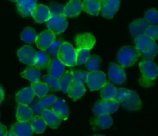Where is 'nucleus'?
<instances>
[{"mask_svg":"<svg viewBox=\"0 0 158 136\" xmlns=\"http://www.w3.org/2000/svg\"><path fill=\"white\" fill-rule=\"evenodd\" d=\"M135 48L142 58L148 61H152L158 53V45L155 40L141 34L134 37Z\"/></svg>","mask_w":158,"mask_h":136,"instance_id":"1","label":"nucleus"},{"mask_svg":"<svg viewBox=\"0 0 158 136\" xmlns=\"http://www.w3.org/2000/svg\"><path fill=\"white\" fill-rule=\"evenodd\" d=\"M142 76L139 80V83L143 87H152L155 83L158 76V66L153 61L143 60L139 63Z\"/></svg>","mask_w":158,"mask_h":136,"instance_id":"2","label":"nucleus"},{"mask_svg":"<svg viewBox=\"0 0 158 136\" xmlns=\"http://www.w3.org/2000/svg\"><path fill=\"white\" fill-rule=\"evenodd\" d=\"M140 54L136 48L131 46H123L117 53V58L119 63L123 67L133 66L140 58Z\"/></svg>","mask_w":158,"mask_h":136,"instance_id":"3","label":"nucleus"},{"mask_svg":"<svg viewBox=\"0 0 158 136\" xmlns=\"http://www.w3.org/2000/svg\"><path fill=\"white\" fill-rule=\"evenodd\" d=\"M57 58L67 66H74L77 65V53L76 49H74L73 45L67 42H63L59 49L57 53Z\"/></svg>","mask_w":158,"mask_h":136,"instance_id":"4","label":"nucleus"},{"mask_svg":"<svg viewBox=\"0 0 158 136\" xmlns=\"http://www.w3.org/2000/svg\"><path fill=\"white\" fill-rule=\"evenodd\" d=\"M119 107L120 104L114 99L111 100L101 99L95 104L93 108V111L96 116L106 115L117 111Z\"/></svg>","mask_w":158,"mask_h":136,"instance_id":"5","label":"nucleus"},{"mask_svg":"<svg viewBox=\"0 0 158 136\" xmlns=\"http://www.w3.org/2000/svg\"><path fill=\"white\" fill-rule=\"evenodd\" d=\"M86 83L90 91L100 90L106 83V74L100 70L89 72Z\"/></svg>","mask_w":158,"mask_h":136,"instance_id":"6","label":"nucleus"},{"mask_svg":"<svg viewBox=\"0 0 158 136\" xmlns=\"http://www.w3.org/2000/svg\"><path fill=\"white\" fill-rule=\"evenodd\" d=\"M46 23V26L55 34H60L66 30L68 23L64 15H52Z\"/></svg>","mask_w":158,"mask_h":136,"instance_id":"7","label":"nucleus"},{"mask_svg":"<svg viewBox=\"0 0 158 136\" xmlns=\"http://www.w3.org/2000/svg\"><path fill=\"white\" fill-rule=\"evenodd\" d=\"M108 75H109L110 80L116 84H122L126 81L125 67L115 63H110Z\"/></svg>","mask_w":158,"mask_h":136,"instance_id":"8","label":"nucleus"},{"mask_svg":"<svg viewBox=\"0 0 158 136\" xmlns=\"http://www.w3.org/2000/svg\"><path fill=\"white\" fill-rule=\"evenodd\" d=\"M100 12L106 19H112L120 8L121 0H100Z\"/></svg>","mask_w":158,"mask_h":136,"instance_id":"9","label":"nucleus"},{"mask_svg":"<svg viewBox=\"0 0 158 136\" xmlns=\"http://www.w3.org/2000/svg\"><path fill=\"white\" fill-rule=\"evenodd\" d=\"M120 104L128 111H138L142 108V101L138 94L135 91L132 90H130L129 94L125 97L123 102Z\"/></svg>","mask_w":158,"mask_h":136,"instance_id":"10","label":"nucleus"},{"mask_svg":"<svg viewBox=\"0 0 158 136\" xmlns=\"http://www.w3.org/2000/svg\"><path fill=\"white\" fill-rule=\"evenodd\" d=\"M56 34L49 29L40 32L36 37L35 44L37 47L43 51L47 50L49 46L52 44V42L56 40Z\"/></svg>","mask_w":158,"mask_h":136,"instance_id":"11","label":"nucleus"},{"mask_svg":"<svg viewBox=\"0 0 158 136\" xmlns=\"http://www.w3.org/2000/svg\"><path fill=\"white\" fill-rule=\"evenodd\" d=\"M76 46L78 49H86L90 50L96 43V39L89 32L77 35L75 37Z\"/></svg>","mask_w":158,"mask_h":136,"instance_id":"12","label":"nucleus"},{"mask_svg":"<svg viewBox=\"0 0 158 136\" xmlns=\"http://www.w3.org/2000/svg\"><path fill=\"white\" fill-rule=\"evenodd\" d=\"M35 53H36V51L32 46H27V45L23 46L17 51V56L20 61L29 66L34 65Z\"/></svg>","mask_w":158,"mask_h":136,"instance_id":"13","label":"nucleus"},{"mask_svg":"<svg viewBox=\"0 0 158 136\" xmlns=\"http://www.w3.org/2000/svg\"><path fill=\"white\" fill-rule=\"evenodd\" d=\"M37 5V0H18L16 8L19 13L23 17L32 16L33 9Z\"/></svg>","mask_w":158,"mask_h":136,"instance_id":"14","label":"nucleus"},{"mask_svg":"<svg viewBox=\"0 0 158 136\" xmlns=\"http://www.w3.org/2000/svg\"><path fill=\"white\" fill-rule=\"evenodd\" d=\"M66 93L69 98L72 99L73 101H76L84 95V94L86 93V88L81 82L73 80L68 87Z\"/></svg>","mask_w":158,"mask_h":136,"instance_id":"15","label":"nucleus"},{"mask_svg":"<svg viewBox=\"0 0 158 136\" xmlns=\"http://www.w3.org/2000/svg\"><path fill=\"white\" fill-rule=\"evenodd\" d=\"M32 18L36 23H43L47 21L52 15H51L49 9L44 5H36L35 9H33L32 13Z\"/></svg>","mask_w":158,"mask_h":136,"instance_id":"16","label":"nucleus"},{"mask_svg":"<svg viewBox=\"0 0 158 136\" xmlns=\"http://www.w3.org/2000/svg\"><path fill=\"white\" fill-rule=\"evenodd\" d=\"M83 10V2L81 0H69L64 6L63 15L66 17H76Z\"/></svg>","mask_w":158,"mask_h":136,"instance_id":"17","label":"nucleus"},{"mask_svg":"<svg viewBox=\"0 0 158 136\" xmlns=\"http://www.w3.org/2000/svg\"><path fill=\"white\" fill-rule=\"evenodd\" d=\"M90 124L94 131L99 129H106L112 126L113 118L110 114L96 116L90 121Z\"/></svg>","mask_w":158,"mask_h":136,"instance_id":"18","label":"nucleus"},{"mask_svg":"<svg viewBox=\"0 0 158 136\" xmlns=\"http://www.w3.org/2000/svg\"><path fill=\"white\" fill-rule=\"evenodd\" d=\"M51 110L62 120H66L69 117V108L65 101L62 98H57L55 103L51 106Z\"/></svg>","mask_w":158,"mask_h":136,"instance_id":"19","label":"nucleus"},{"mask_svg":"<svg viewBox=\"0 0 158 136\" xmlns=\"http://www.w3.org/2000/svg\"><path fill=\"white\" fill-rule=\"evenodd\" d=\"M11 130L17 136H32L33 130L29 121H18L14 124Z\"/></svg>","mask_w":158,"mask_h":136,"instance_id":"20","label":"nucleus"},{"mask_svg":"<svg viewBox=\"0 0 158 136\" xmlns=\"http://www.w3.org/2000/svg\"><path fill=\"white\" fill-rule=\"evenodd\" d=\"M35 94L31 87L20 90L15 96V100L19 104L29 105L32 102Z\"/></svg>","mask_w":158,"mask_h":136,"instance_id":"21","label":"nucleus"},{"mask_svg":"<svg viewBox=\"0 0 158 136\" xmlns=\"http://www.w3.org/2000/svg\"><path fill=\"white\" fill-rule=\"evenodd\" d=\"M148 26H149V23L145 19H137L130 25V32L133 37H136L139 35H141V34H144Z\"/></svg>","mask_w":158,"mask_h":136,"instance_id":"22","label":"nucleus"},{"mask_svg":"<svg viewBox=\"0 0 158 136\" xmlns=\"http://www.w3.org/2000/svg\"><path fill=\"white\" fill-rule=\"evenodd\" d=\"M40 116L44 119L46 125L53 129L58 128L62 121V119H60L51 109H44Z\"/></svg>","mask_w":158,"mask_h":136,"instance_id":"23","label":"nucleus"},{"mask_svg":"<svg viewBox=\"0 0 158 136\" xmlns=\"http://www.w3.org/2000/svg\"><path fill=\"white\" fill-rule=\"evenodd\" d=\"M47 68L48 74L56 78H60L65 72V65L58 58L51 60Z\"/></svg>","mask_w":158,"mask_h":136,"instance_id":"24","label":"nucleus"},{"mask_svg":"<svg viewBox=\"0 0 158 136\" xmlns=\"http://www.w3.org/2000/svg\"><path fill=\"white\" fill-rule=\"evenodd\" d=\"M50 60V57L45 51H38L35 53V60H34V66L40 70H45L48 67Z\"/></svg>","mask_w":158,"mask_h":136,"instance_id":"25","label":"nucleus"},{"mask_svg":"<svg viewBox=\"0 0 158 136\" xmlns=\"http://www.w3.org/2000/svg\"><path fill=\"white\" fill-rule=\"evenodd\" d=\"M33 117L31 108L28 105L19 104L16 109V118L18 121H29Z\"/></svg>","mask_w":158,"mask_h":136,"instance_id":"26","label":"nucleus"},{"mask_svg":"<svg viewBox=\"0 0 158 136\" xmlns=\"http://www.w3.org/2000/svg\"><path fill=\"white\" fill-rule=\"evenodd\" d=\"M21 76L23 78L29 80L32 83L40 81V79H41V73H40V69L35 67L34 65L28 66L25 69V70L23 73H21Z\"/></svg>","mask_w":158,"mask_h":136,"instance_id":"27","label":"nucleus"},{"mask_svg":"<svg viewBox=\"0 0 158 136\" xmlns=\"http://www.w3.org/2000/svg\"><path fill=\"white\" fill-rule=\"evenodd\" d=\"M83 9L92 15H98L100 12V0H83Z\"/></svg>","mask_w":158,"mask_h":136,"instance_id":"28","label":"nucleus"},{"mask_svg":"<svg viewBox=\"0 0 158 136\" xmlns=\"http://www.w3.org/2000/svg\"><path fill=\"white\" fill-rule=\"evenodd\" d=\"M30 121L31 125H32L34 133H35V134H42L43 132H44L47 125H46V121L41 116H33Z\"/></svg>","mask_w":158,"mask_h":136,"instance_id":"29","label":"nucleus"},{"mask_svg":"<svg viewBox=\"0 0 158 136\" xmlns=\"http://www.w3.org/2000/svg\"><path fill=\"white\" fill-rule=\"evenodd\" d=\"M101 91H100V97L102 99H106V100H111V99H114L116 95V91H117V88L110 82H106V84L101 88Z\"/></svg>","mask_w":158,"mask_h":136,"instance_id":"30","label":"nucleus"},{"mask_svg":"<svg viewBox=\"0 0 158 136\" xmlns=\"http://www.w3.org/2000/svg\"><path fill=\"white\" fill-rule=\"evenodd\" d=\"M31 87L33 90L34 94L40 98L47 95L48 92L49 91V87L43 81H37L32 83Z\"/></svg>","mask_w":158,"mask_h":136,"instance_id":"31","label":"nucleus"},{"mask_svg":"<svg viewBox=\"0 0 158 136\" xmlns=\"http://www.w3.org/2000/svg\"><path fill=\"white\" fill-rule=\"evenodd\" d=\"M73 81V77L71 71H66V72L63 73V75L59 78L60 91L66 94L67 92L68 87Z\"/></svg>","mask_w":158,"mask_h":136,"instance_id":"32","label":"nucleus"},{"mask_svg":"<svg viewBox=\"0 0 158 136\" xmlns=\"http://www.w3.org/2000/svg\"><path fill=\"white\" fill-rule=\"evenodd\" d=\"M37 36L38 35H37L35 30L32 27L25 28L23 32H21L22 40L29 44H32L35 41Z\"/></svg>","mask_w":158,"mask_h":136,"instance_id":"33","label":"nucleus"},{"mask_svg":"<svg viewBox=\"0 0 158 136\" xmlns=\"http://www.w3.org/2000/svg\"><path fill=\"white\" fill-rule=\"evenodd\" d=\"M42 79H43V81L47 84V86L49 87V89L51 91L57 92V91H60L59 78L52 77V76L49 75V74H46V75L43 76Z\"/></svg>","mask_w":158,"mask_h":136,"instance_id":"34","label":"nucleus"},{"mask_svg":"<svg viewBox=\"0 0 158 136\" xmlns=\"http://www.w3.org/2000/svg\"><path fill=\"white\" fill-rule=\"evenodd\" d=\"M76 53H77V60H76L77 65L85 64L91 56L89 49H78V48H77Z\"/></svg>","mask_w":158,"mask_h":136,"instance_id":"35","label":"nucleus"},{"mask_svg":"<svg viewBox=\"0 0 158 136\" xmlns=\"http://www.w3.org/2000/svg\"><path fill=\"white\" fill-rule=\"evenodd\" d=\"M100 64H101V59H100V57L97 55H93L90 56L89 60L86 61V66L88 70L92 72V71L98 70L100 66Z\"/></svg>","mask_w":158,"mask_h":136,"instance_id":"36","label":"nucleus"},{"mask_svg":"<svg viewBox=\"0 0 158 136\" xmlns=\"http://www.w3.org/2000/svg\"><path fill=\"white\" fill-rule=\"evenodd\" d=\"M57 100V97L53 94H49V95H46L43 97H40L39 99V104L40 107L44 109H48L50 106H52L56 100Z\"/></svg>","mask_w":158,"mask_h":136,"instance_id":"37","label":"nucleus"},{"mask_svg":"<svg viewBox=\"0 0 158 136\" xmlns=\"http://www.w3.org/2000/svg\"><path fill=\"white\" fill-rule=\"evenodd\" d=\"M144 19L148 23L152 25L158 24V10L156 9H150L145 12Z\"/></svg>","mask_w":158,"mask_h":136,"instance_id":"38","label":"nucleus"},{"mask_svg":"<svg viewBox=\"0 0 158 136\" xmlns=\"http://www.w3.org/2000/svg\"><path fill=\"white\" fill-rule=\"evenodd\" d=\"M71 73H72L73 77V80L81 82L82 83H86L89 72L82 70H75L71 71Z\"/></svg>","mask_w":158,"mask_h":136,"instance_id":"39","label":"nucleus"},{"mask_svg":"<svg viewBox=\"0 0 158 136\" xmlns=\"http://www.w3.org/2000/svg\"><path fill=\"white\" fill-rule=\"evenodd\" d=\"M62 43H63V42H62L61 40H55L47 49L49 53L50 54L52 57H53L54 58H56L57 57V53H58L59 49H60Z\"/></svg>","mask_w":158,"mask_h":136,"instance_id":"40","label":"nucleus"},{"mask_svg":"<svg viewBox=\"0 0 158 136\" xmlns=\"http://www.w3.org/2000/svg\"><path fill=\"white\" fill-rule=\"evenodd\" d=\"M144 34L152 40H158V26L156 25L148 26Z\"/></svg>","mask_w":158,"mask_h":136,"instance_id":"41","label":"nucleus"},{"mask_svg":"<svg viewBox=\"0 0 158 136\" xmlns=\"http://www.w3.org/2000/svg\"><path fill=\"white\" fill-rule=\"evenodd\" d=\"M130 90L126 89V88H117V91H116V95L114 97V100H117L119 104L123 102L125 97L127 96L129 94Z\"/></svg>","mask_w":158,"mask_h":136,"instance_id":"42","label":"nucleus"},{"mask_svg":"<svg viewBox=\"0 0 158 136\" xmlns=\"http://www.w3.org/2000/svg\"><path fill=\"white\" fill-rule=\"evenodd\" d=\"M49 9V11H50L51 15H63V9H64V6H62V5L52 4Z\"/></svg>","mask_w":158,"mask_h":136,"instance_id":"43","label":"nucleus"},{"mask_svg":"<svg viewBox=\"0 0 158 136\" xmlns=\"http://www.w3.org/2000/svg\"><path fill=\"white\" fill-rule=\"evenodd\" d=\"M31 109H32L33 114L35 115H41L42 112H43V109L40 107V104H39V99L33 100L32 103V106H31Z\"/></svg>","mask_w":158,"mask_h":136,"instance_id":"44","label":"nucleus"},{"mask_svg":"<svg viewBox=\"0 0 158 136\" xmlns=\"http://www.w3.org/2000/svg\"><path fill=\"white\" fill-rule=\"evenodd\" d=\"M7 131V128L3 124L0 123V136H6Z\"/></svg>","mask_w":158,"mask_h":136,"instance_id":"45","label":"nucleus"},{"mask_svg":"<svg viewBox=\"0 0 158 136\" xmlns=\"http://www.w3.org/2000/svg\"><path fill=\"white\" fill-rule=\"evenodd\" d=\"M4 97H5L4 89H3V87L0 84V104L2 103L3 100H4Z\"/></svg>","mask_w":158,"mask_h":136,"instance_id":"46","label":"nucleus"},{"mask_svg":"<svg viewBox=\"0 0 158 136\" xmlns=\"http://www.w3.org/2000/svg\"><path fill=\"white\" fill-rule=\"evenodd\" d=\"M6 136H17V135L15 134L14 131H12V130H10L9 131H7V134H6Z\"/></svg>","mask_w":158,"mask_h":136,"instance_id":"47","label":"nucleus"},{"mask_svg":"<svg viewBox=\"0 0 158 136\" xmlns=\"http://www.w3.org/2000/svg\"><path fill=\"white\" fill-rule=\"evenodd\" d=\"M93 136H103L102 134H95V135H93Z\"/></svg>","mask_w":158,"mask_h":136,"instance_id":"48","label":"nucleus"},{"mask_svg":"<svg viewBox=\"0 0 158 136\" xmlns=\"http://www.w3.org/2000/svg\"><path fill=\"white\" fill-rule=\"evenodd\" d=\"M10 1H12V2H16L18 1V0H10Z\"/></svg>","mask_w":158,"mask_h":136,"instance_id":"49","label":"nucleus"}]
</instances>
